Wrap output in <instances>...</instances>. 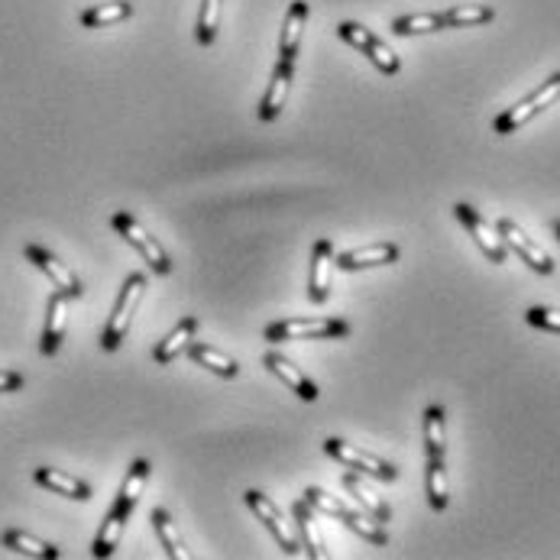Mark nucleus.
Instances as JSON below:
<instances>
[{"instance_id": "9", "label": "nucleus", "mask_w": 560, "mask_h": 560, "mask_svg": "<svg viewBox=\"0 0 560 560\" xmlns=\"http://www.w3.org/2000/svg\"><path fill=\"white\" fill-rule=\"evenodd\" d=\"M496 230H499V237H502L505 247H512L531 269L541 272V276H551V272H554V259H551L548 253H544L535 240H528V234H525V230L518 227L515 221H509V217H502V221L496 224Z\"/></svg>"}, {"instance_id": "19", "label": "nucleus", "mask_w": 560, "mask_h": 560, "mask_svg": "<svg viewBox=\"0 0 560 560\" xmlns=\"http://www.w3.org/2000/svg\"><path fill=\"white\" fill-rule=\"evenodd\" d=\"M127 518H130V512H124L120 505H114V509L107 512L104 525H101V531H98V538H94V544H91V554H94V557L104 560V557H111V554L120 548V538H124Z\"/></svg>"}, {"instance_id": "3", "label": "nucleus", "mask_w": 560, "mask_h": 560, "mask_svg": "<svg viewBox=\"0 0 560 560\" xmlns=\"http://www.w3.org/2000/svg\"><path fill=\"white\" fill-rule=\"evenodd\" d=\"M557 98H560V72L551 75L548 81H544V85H538L535 91L528 94L525 101H518V104L509 107L505 114H499L496 124H493V130H496L499 136H509V133H515V130H522L531 117H538V114L544 111V107H551Z\"/></svg>"}, {"instance_id": "15", "label": "nucleus", "mask_w": 560, "mask_h": 560, "mask_svg": "<svg viewBox=\"0 0 560 560\" xmlns=\"http://www.w3.org/2000/svg\"><path fill=\"white\" fill-rule=\"evenodd\" d=\"M305 20H308V4L305 0H295L285 13L282 23V36H279V62H292L298 59V49H302V33H305Z\"/></svg>"}, {"instance_id": "7", "label": "nucleus", "mask_w": 560, "mask_h": 560, "mask_svg": "<svg viewBox=\"0 0 560 560\" xmlns=\"http://www.w3.org/2000/svg\"><path fill=\"white\" fill-rule=\"evenodd\" d=\"M23 253H26V259H30V263H33L39 272H43V276H46L52 285H56V289H59L62 295H68V298H81V295H85V285H81V279L62 263L59 256H52L46 247H39V243H26Z\"/></svg>"}, {"instance_id": "22", "label": "nucleus", "mask_w": 560, "mask_h": 560, "mask_svg": "<svg viewBox=\"0 0 560 560\" xmlns=\"http://www.w3.org/2000/svg\"><path fill=\"white\" fill-rule=\"evenodd\" d=\"M188 357L195 360L198 366H204V370H211L217 376H224V379H234L240 373V366L234 357H224L221 350H214L208 344H198V340H191V347H188Z\"/></svg>"}, {"instance_id": "25", "label": "nucleus", "mask_w": 560, "mask_h": 560, "mask_svg": "<svg viewBox=\"0 0 560 560\" xmlns=\"http://www.w3.org/2000/svg\"><path fill=\"white\" fill-rule=\"evenodd\" d=\"M153 525H156V535L162 541V548L172 560H191V551L185 548V541L179 535V528H175L172 515L166 509H153Z\"/></svg>"}, {"instance_id": "1", "label": "nucleus", "mask_w": 560, "mask_h": 560, "mask_svg": "<svg viewBox=\"0 0 560 560\" xmlns=\"http://www.w3.org/2000/svg\"><path fill=\"white\" fill-rule=\"evenodd\" d=\"M146 289H149V285H146L143 272H130L127 282H124V289H120V295H117V305H114L111 321H107L104 334H101V347H104L107 353L120 350V344H124V337H127V331H130V321H133L136 308H140Z\"/></svg>"}, {"instance_id": "35", "label": "nucleus", "mask_w": 560, "mask_h": 560, "mask_svg": "<svg viewBox=\"0 0 560 560\" xmlns=\"http://www.w3.org/2000/svg\"><path fill=\"white\" fill-rule=\"evenodd\" d=\"M554 230H557V237H560V221H554Z\"/></svg>"}, {"instance_id": "28", "label": "nucleus", "mask_w": 560, "mask_h": 560, "mask_svg": "<svg viewBox=\"0 0 560 560\" xmlns=\"http://www.w3.org/2000/svg\"><path fill=\"white\" fill-rule=\"evenodd\" d=\"M344 486L350 489V496L357 499L366 512H370V518H376V522H389V515H392V509L382 499H376L370 489H366L363 483H360V476L357 473H344Z\"/></svg>"}, {"instance_id": "11", "label": "nucleus", "mask_w": 560, "mask_h": 560, "mask_svg": "<svg viewBox=\"0 0 560 560\" xmlns=\"http://www.w3.org/2000/svg\"><path fill=\"white\" fill-rule=\"evenodd\" d=\"M65 331H68V295L56 289L49 295V305H46V324H43V340H39V353H43V357H56L65 340Z\"/></svg>"}, {"instance_id": "26", "label": "nucleus", "mask_w": 560, "mask_h": 560, "mask_svg": "<svg viewBox=\"0 0 560 560\" xmlns=\"http://www.w3.org/2000/svg\"><path fill=\"white\" fill-rule=\"evenodd\" d=\"M444 450H447L444 408L428 405L425 408V454H428V460H444Z\"/></svg>"}, {"instance_id": "32", "label": "nucleus", "mask_w": 560, "mask_h": 560, "mask_svg": "<svg viewBox=\"0 0 560 560\" xmlns=\"http://www.w3.org/2000/svg\"><path fill=\"white\" fill-rule=\"evenodd\" d=\"M305 499H308V505L311 509H321V512H327V515H334V518H340V522H344V518L350 515V509L340 499H334V496H327L324 489H318V486H311V489H305Z\"/></svg>"}, {"instance_id": "8", "label": "nucleus", "mask_w": 560, "mask_h": 560, "mask_svg": "<svg viewBox=\"0 0 560 560\" xmlns=\"http://www.w3.org/2000/svg\"><path fill=\"white\" fill-rule=\"evenodd\" d=\"M454 214L460 217V224L470 230V237L476 240V247H480L486 253L489 263H505V243L499 237V230L489 227V221L480 214V211H473L470 204H454Z\"/></svg>"}, {"instance_id": "17", "label": "nucleus", "mask_w": 560, "mask_h": 560, "mask_svg": "<svg viewBox=\"0 0 560 560\" xmlns=\"http://www.w3.org/2000/svg\"><path fill=\"white\" fill-rule=\"evenodd\" d=\"M263 363H266L269 370L276 373L282 382H285V386H289V389L298 395V399H305V402H314V399H318V386H314V382H311L302 370H298V366H295L292 360H285V357H279L276 350H272V353H266V360H263Z\"/></svg>"}, {"instance_id": "23", "label": "nucleus", "mask_w": 560, "mask_h": 560, "mask_svg": "<svg viewBox=\"0 0 560 560\" xmlns=\"http://www.w3.org/2000/svg\"><path fill=\"white\" fill-rule=\"evenodd\" d=\"M127 17H133L130 0H114V4H98V7L81 10V26H85V30H101V26H114Z\"/></svg>"}, {"instance_id": "16", "label": "nucleus", "mask_w": 560, "mask_h": 560, "mask_svg": "<svg viewBox=\"0 0 560 560\" xmlns=\"http://www.w3.org/2000/svg\"><path fill=\"white\" fill-rule=\"evenodd\" d=\"M195 331H198V318H195V314H188V318H182L179 324L172 327V334H166L159 340L156 350H153V360L162 363V366H169L172 360H179L182 353H188L191 340H195Z\"/></svg>"}, {"instance_id": "24", "label": "nucleus", "mask_w": 560, "mask_h": 560, "mask_svg": "<svg viewBox=\"0 0 560 560\" xmlns=\"http://www.w3.org/2000/svg\"><path fill=\"white\" fill-rule=\"evenodd\" d=\"M149 460H133V467H130V473H127V480H124V486H120V496H117V502L114 505H120V509L124 512H133L136 509V502H140V496H143V489H146V480H149Z\"/></svg>"}, {"instance_id": "2", "label": "nucleus", "mask_w": 560, "mask_h": 560, "mask_svg": "<svg viewBox=\"0 0 560 560\" xmlns=\"http://www.w3.org/2000/svg\"><path fill=\"white\" fill-rule=\"evenodd\" d=\"M347 334L350 324L344 318H289L266 327L269 344H282V340H331Z\"/></svg>"}, {"instance_id": "5", "label": "nucleus", "mask_w": 560, "mask_h": 560, "mask_svg": "<svg viewBox=\"0 0 560 560\" xmlns=\"http://www.w3.org/2000/svg\"><path fill=\"white\" fill-rule=\"evenodd\" d=\"M337 36L344 39V43H350L353 49H360L366 59H370L382 75H399V68H402V59L395 56V52L382 43V39H376L370 30H363L360 23H353V20H344L337 26Z\"/></svg>"}, {"instance_id": "6", "label": "nucleus", "mask_w": 560, "mask_h": 560, "mask_svg": "<svg viewBox=\"0 0 560 560\" xmlns=\"http://www.w3.org/2000/svg\"><path fill=\"white\" fill-rule=\"evenodd\" d=\"M324 454L334 457V460H340V463H344V467H350V470H360V473H366V476H373V480H382V483L399 480V470H395L392 463L379 460V457H373V454H366V450L353 447V444H347V441H340V437H327V441H324Z\"/></svg>"}, {"instance_id": "12", "label": "nucleus", "mask_w": 560, "mask_h": 560, "mask_svg": "<svg viewBox=\"0 0 560 560\" xmlns=\"http://www.w3.org/2000/svg\"><path fill=\"white\" fill-rule=\"evenodd\" d=\"M331 263H334V247L331 240L321 237L311 250V272H308V298L314 305H324L331 295Z\"/></svg>"}, {"instance_id": "34", "label": "nucleus", "mask_w": 560, "mask_h": 560, "mask_svg": "<svg viewBox=\"0 0 560 560\" xmlns=\"http://www.w3.org/2000/svg\"><path fill=\"white\" fill-rule=\"evenodd\" d=\"M17 389H23V376L10 373V370H0V392H17Z\"/></svg>"}, {"instance_id": "14", "label": "nucleus", "mask_w": 560, "mask_h": 560, "mask_svg": "<svg viewBox=\"0 0 560 560\" xmlns=\"http://www.w3.org/2000/svg\"><path fill=\"white\" fill-rule=\"evenodd\" d=\"M399 259V247L395 243H370V247H357L334 256V263L344 272H357V269H373V266H389Z\"/></svg>"}, {"instance_id": "33", "label": "nucleus", "mask_w": 560, "mask_h": 560, "mask_svg": "<svg viewBox=\"0 0 560 560\" xmlns=\"http://www.w3.org/2000/svg\"><path fill=\"white\" fill-rule=\"evenodd\" d=\"M525 321L531 327H541V331H554L560 334V308H544V305H535L525 311Z\"/></svg>"}, {"instance_id": "21", "label": "nucleus", "mask_w": 560, "mask_h": 560, "mask_svg": "<svg viewBox=\"0 0 560 560\" xmlns=\"http://www.w3.org/2000/svg\"><path fill=\"white\" fill-rule=\"evenodd\" d=\"M0 541H4V548L20 551V554H26V557H39V560H59V557H62V551L56 548V544L39 541V538L26 535V531H20V528H7L4 538H0Z\"/></svg>"}, {"instance_id": "30", "label": "nucleus", "mask_w": 560, "mask_h": 560, "mask_svg": "<svg viewBox=\"0 0 560 560\" xmlns=\"http://www.w3.org/2000/svg\"><path fill=\"white\" fill-rule=\"evenodd\" d=\"M221 4H224V0H201L198 26H195L198 46H211L217 39V26H221Z\"/></svg>"}, {"instance_id": "4", "label": "nucleus", "mask_w": 560, "mask_h": 560, "mask_svg": "<svg viewBox=\"0 0 560 560\" xmlns=\"http://www.w3.org/2000/svg\"><path fill=\"white\" fill-rule=\"evenodd\" d=\"M111 224L117 227V234L124 237V240L130 243V247L146 259L149 269L159 272V276H169V272H172V259H169V253L162 250V243H159L153 234H146V230L133 221V214L117 211V214L111 217Z\"/></svg>"}, {"instance_id": "20", "label": "nucleus", "mask_w": 560, "mask_h": 560, "mask_svg": "<svg viewBox=\"0 0 560 560\" xmlns=\"http://www.w3.org/2000/svg\"><path fill=\"white\" fill-rule=\"evenodd\" d=\"M292 512H295V522H298V531H302V548L311 560H321L324 557V538H321V531H318V522H314V515H311V505L308 499L302 496L295 505H292Z\"/></svg>"}, {"instance_id": "18", "label": "nucleus", "mask_w": 560, "mask_h": 560, "mask_svg": "<svg viewBox=\"0 0 560 560\" xmlns=\"http://www.w3.org/2000/svg\"><path fill=\"white\" fill-rule=\"evenodd\" d=\"M33 480L39 486L52 489V493L68 496V499H78V502H88L91 499V486L85 480H78V476H68L62 470H52V467H39L33 470Z\"/></svg>"}, {"instance_id": "29", "label": "nucleus", "mask_w": 560, "mask_h": 560, "mask_svg": "<svg viewBox=\"0 0 560 560\" xmlns=\"http://www.w3.org/2000/svg\"><path fill=\"white\" fill-rule=\"evenodd\" d=\"M444 30L441 13H408V17L392 20V33L399 36H418V33H437Z\"/></svg>"}, {"instance_id": "31", "label": "nucleus", "mask_w": 560, "mask_h": 560, "mask_svg": "<svg viewBox=\"0 0 560 560\" xmlns=\"http://www.w3.org/2000/svg\"><path fill=\"white\" fill-rule=\"evenodd\" d=\"M428 502L434 512H444L450 502V486H447V470L444 460H428Z\"/></svg>"}, {"instance_id": "27", "label": "nucleus", "mask_w": 560, "mask_h": 560, "mask_svg": "<svg viewBox=\"0 0 560 560\" xmlns=\"http://www.w3.org/2000/svg\"><path fill=\"white\" fill-rule=\"evenodd\" d=\"M496 17L493 7L486 4H460V7H450L441 13L444 20V30H460V26H480V23H489Z\"/></svg>"}, {"instance_id": "10", "label": "nucleus", "mask_w": 560, "mask_h": 560, "mask_svg": "<svg viewBox=\"0 0 560 560\" xmlns=\"http://www.w3.org/2000/svg\"><path fill=\"white\" fill-rule=\"evenodd\" d=\"M243 502L250 505L253 509V515L259 518V522H263L269 531H272V538L279 541V548L285 551V554H298L302 551V541H298L289 528H285V522H282V515H279V509H276V502L272 499H266L263 493H256V489H247V493H243Z\"/></svg>"}, {"instance_id": "13", "label": "nucleus", "mask_w": 560, "mask_h": 560, "mask_svg": "<svg viewBox=\"0 0 560 560\" xmlns=\"http://www.w3.org/2000/svg\"><path fill=\"white\" fill-rule=\"evenodd\" d=\"M292 78H295V65L276 62V72H272L266 98H263V104H259V120H263V124H272V120L282 114L285 98H289V91H292Z\"/></svg>"}]
</instances>
